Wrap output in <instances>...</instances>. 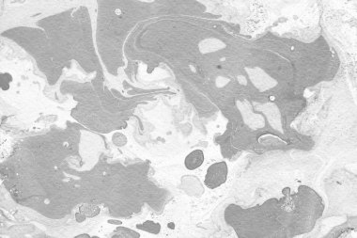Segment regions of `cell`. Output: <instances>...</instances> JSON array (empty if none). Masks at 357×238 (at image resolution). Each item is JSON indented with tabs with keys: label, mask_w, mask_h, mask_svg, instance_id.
<instances>
[{
	"label": "cell",
	"mask_w": 357,
	"mask_h": 238,
	"mask_svg": "<svg viewBox=\"0 0 357 238\" xmlns=\"http://www.w3.org/2000/svg\"><path fill=\"white\" fill-rule=\"evenodd\" d=\"M204 162V154L201 150H195L191 152L184 160V165L189 170L199 168Z\"/></svg>",
	"instance_id": "2"
},
{
	"label": "cell",
	"mask_w": 357,
	"mask_h": 238,
	"mask_svg": "<svg viewBox=\"0 0 357 238\" xmlns=\"http://www.w3.org/2000/svg\"><path fill=\"white\" fill-rule=\"evenodd\" d=\"M228 166L225 162L213 164L206 173L205 185L209 189H217L226 183L228 178Z\"/></svg>",
	"instance_id": "1"
},
{
	"label": "cell",
	"mask_w": 357,
	"mask_h": 238,
	"mask_svg": "<svg viewBox=\"0 0 357 238\" xmlns=\"http://www.w3.org/2000/svg\"><path fill=\"white\" fill-rule=\"evenodd\" d=\"M138 228L142 229L146 232H149L152 234H157L160 231V225L152 221H147V222L143 223L142 225H138Z\"/></svg>",
	"instance_id": "3"
}]
</instances>
